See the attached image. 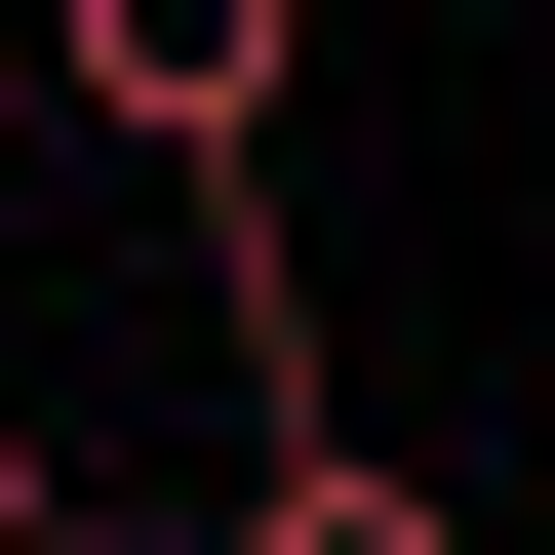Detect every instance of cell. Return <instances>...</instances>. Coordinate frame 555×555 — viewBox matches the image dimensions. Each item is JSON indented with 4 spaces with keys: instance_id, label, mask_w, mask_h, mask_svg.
Segmentation results:
<instances>
[{
    "instance_id": "obj_1",
    "label": "cell",
    "mask_w": 555,
    "mask_h": 555,
    "mask_svg": "<svg viewBox=\"0 0 555 555\" xmlns=\"http://www.w3.org/2000/svg\"><path fill=\"white\" fill-rule=\"evenodd\" d=\"M278 80H318V0H40V119L198 198V318H238V437H318V278H278Z\"/></svg>"
},
{
    "instance_id": "obj_2",
    "label": "cell",
    "mask_w": 555,
    "mask_h": 555,
    "mask_svg": "<svg viewBox=\"0 0 555 555\" xmlns=\"http://www.w3.org/2000/svg\"><path fill=\"white\" fill-rule=\"evenodd\" d=\"M198 555H476V516L358 437V397H318V437H238V516H198Z\"/></svg>"
},
{
    "instance_id": "obj_3",
    "label": "cell",
    "mask_w": 555,
    "mask_h": 555,
    "mask_svg": "<svg viewBox=\"0 0 555 555\" xmlns=\"http://www.w3.org/2000/svg\"><path fill=\"white\" fill-rule=\"evenodd\" d=\"M40 516H80V476H40V397H0V555H40Z\"/></svg>"
},
{
    "instance_id": "obj_4",
    "label": "cell",
    "mask_w": 555,
    "mask_h": 555,
    "mask_svg": "<svg viewBox=\"0 0 555 555\" xmlns=\"http://www.w3.org/2000/svg\"><path fill=\"white\" fill-rule=\"evenodd\" d=\"M0 159H40V0H0Z\"/></svg>"
}]
</instances>
